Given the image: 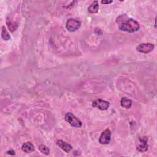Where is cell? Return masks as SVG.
Instances as JSON below:
<instances>
[{"mask_svg":"<svg viewBox=\"0 0 157 157\" xmlns=\"http://www.w3.org/2000/svg\"><path fill=\"white\" fill-rule=\"evenodd\" d=\"M56 143L57 145L59 147H60L66 153H69L72 148V147L71 145H69V144L66 143V142H64L62 140H60V139L58 140Z\"/></svg>","mask_w":157,"mask_h":157,"instance_id":"cell-8","label":"cell"},{"mask_svg":"<svg viewBox=\"0 0 157 157\" xmlns=\"http://www.w3.org/2000/svg\"><path fill=\"white\" fill-rule=\"evenodd\" d=\"M21 150L23 151H24L26 153H31V152L34 151L35 148L31 142H26L22 145Z\"/></svg>","mask_w":157,"mask_h":157,"instance_id":"cell-9","label":"cell"},{"mask_svg":"<svg viewBox=\"0 0 157 157\" xmlns=\"http://www.w3.org/2000/svg\"><path fill=\"white\" fill-rule=\"evenodd\" d=\"M155 46L151 43H142L136 47V50L142 53H148L153 50Z\"/></svg>","mask_w":157,"mask_h":157,"instance_id":"cell-4","label":"cell"},{"mask_svg":"<svg viewBox=\"0 0 157 157\" xmlns=\"http://www.w3.org/2000/svg\"><path fill=\"white\" fill-rule=\"evenodd\" d=\"M120 105L121 107L124 108L129 109L132 105V101L129 99L123 97L120 100Z\"/></svg>","mask_w":157,"mask_h":157,"instance_id":"cell-11","label":"cell"},{"mask_svg":"<svg viewBox=\"0 0 157 157\" xmlns=\"http://www.w3.org/2000/svg\"><path fill=\"white\" fill-rule=\"evenodd\" d=\"M81 26V23L80 21L74 19L70 18L69 19L66 24V29L71 32H74L78 30Z\"/></svg>","mask_w":157,"mask_h":157,"instance_id":"cell-3","label":"cell"},{"mask_svg":"<svg viewBox=\"0 0 157 157\" xmlns=\"http://www.w3.org/2000/svg\"><path fill=\"white\" fill-rule=\"evenodd\" d=\"M110 103L108 101L101 99H97L92 102V105L101 110H105L109 107Z\"/></svg>","mask_w":157,"mask_h":157,"instance_id":"cell-5","label":"cell"},{"mask_svg":"<svg viewBox=\"0 0 157 157\" xmlns=\"http://www.w3.org/2000/svg\"><path fill=\"white\" fill-rule=\"evenodd\" d=\"M64 117L66 121L69 123L71 126L75 128H80L82 126V121L72 113H66Z\"/></svg>","mask_w":157,"mask_h":157,"instance_id":"cell-2","label":"cell"},{"mask_svg":"<svg viewBox=\"0 0 157 157\" xmlns=\"http://www.w3.org/2000/svg\"><path fill=\"white\" fill-rule=\"evenodd\" d=\"M112 2V1H102L101 3L104 4H109Z\"/></svg>","mask_w":157,"mask_h":157,"instance_id":"cell-15","label":"cell"},{"mask_svg":"<svg viewBox=\"0 0 157 157\" xmlns=\"http://www.w3.org/2000/svg\"><path fill=\"white\" fill-rule=\"evenodd\" d=\"M99 4L97 1H93L88 7V11L90 13H95L98 12Z\"/></svg>","mask_w":157,"mask_h":157,"instance_id":"cell-10","label":"cell"},{"mask_svg":"<svg viewBox=\"0 0 157 157\" xmlns=\"http://www.w3.org/2000/svg\"><path fill=\"white\" fill-rule=\"evenodd\" d=\"M38 148H39V151H40L42 153H43V154H44V155H48L50 154V149H49L47 146H45V145L42 144V145H39V147H38Z\"/></svg>","mask_w":157,"mask_h":157,"instance_id":"cell-13","label":"cell"},{"mask_svg":"<svg viewBox=\"0 0 157 157\" xmlns=\"http://www.w3.org/2000/svg\"><path fill=\"white\" fill-rule=\"evenodd\" d=\"M118 28L121 31L128 32L130 33L137 31L140 28L139 23L132 18H129L126 21L121 22L119 25Z\"/></svg>","mask_w":157,"mask_h":157,"instance_id":"cell-1","label":"cell"},{"mask_svg":"<svg viewBox=\"0 0 157 157\" xmlns=\"http://www.w3.org/2000/svg\"><path fill=\"white\" fill-rule=\"evenodd\" d=\"M111 139V132L110 129H105L101 134L99 139V144L102 145H107L109 144Z\"/></svg>","mask_w":157,"mask_h":157,"instance_id":"cell-6","label":"cell"},{"mask_svg":"<svg viewBox=\"0 0 157 157\" xmlns=\"http://www.w3.org/2000/svg\"><path fill=\"white\" fill-rule=\"evenodd\" d=\"M1 37L4 40H8L10 39V36L6 30L5 26H2L1 28Z\"/></svg>","mask_w":157,"mask_h":157,"instance_id":"cell-12","label":"cell"},{"mask_svg":"<svg viewBox=\"0 0 157 157\" xmlns=\"http://www.w3.org/2000/svg\"><path fill=\"white\" fill-rule=\"evenodd\" d=\"M148 147L147 138L143 137L139 139L138 144L136 146V148L139 152H144L147 151Z\"/></svg>","mask_w":157,"mask_h":157,"instance_id":"cell-7","label":"cell"},{"mask_svg":"<svg viewBox=\"0 0 157 157\" xmlns=\"http://www.w3.org/2000/svg\"><path fill=\"white\" fill-rule=\"evenodd\" d=\"M7 153L10 155H14L15 154V151L13 150H9L7 151Z\"/></svg>","mask_w":157,"mask_h":157,"instance_id":"cell-14","label":"cell"}]
</instances>
